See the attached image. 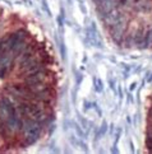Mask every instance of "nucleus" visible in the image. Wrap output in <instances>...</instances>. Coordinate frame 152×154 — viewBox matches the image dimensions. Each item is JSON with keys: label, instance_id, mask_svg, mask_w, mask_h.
Here are the masks:
<instances>
[{"label": "nucleus", "instance_id": "nucleus-1", "mask_svg": "<svg viewBox=\"0 0 152 154\" xmlns=\"http://www.w3.org/2000/svg\"><path fill=\"white\" fill-rule=\"evenodd\" d=\"M100 22L112 41L125 38L133 8L142 0H92Z\"/></svg>", "mask_w": 152, "mask_h": 154}]
</instances>
